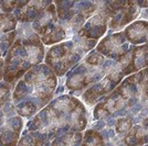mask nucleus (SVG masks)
<instances>
[{
	"instance_id": "7ed1b4c3",
	"label": "nucleus",
	"mask_w": 148,
	"mask_h": 146,
	"mask_svg": "<svg viewBox=\"0 0 148 146\" xmlns=\"http://www.w3.org/2000/svg\"><path fill=\"white\" fill-rule=\"evenodd\" d=\"M43 55V43L33 32L31 23H20L17 39L5 56L2 80L16 87L25 73L41 64Z\"/></svg>"
},
{
	"instance_id": "39448f33",
	"label": "nucleus",
	"mask_w": 148,
	"mask_h": 146,
	"mask_svg": "<svg viewBox=\"0 0 148 146\" xmlns=\"http://www.w3.org/2000/svg\"><path fill=\"white\" fill-rule=\"evenodd\" d=\"M114 63L115 62L105 61L99 53L93 51L85 57L82 64L74 67L68 74V88L72 90H82L90 84L99 82Z\"/></svg>"
},
{
	"instance_id": "6e6552de",
	"label": "nucleus",
	"mask_w": 148,
	"mask_h": 146,
	"mask_svg": "<svg viewBox=\"0 0 148 146\" xmlns=\"http://www.w3.org/2000/svg\"><path fill=\"white\" fill-rule=\"evenodd\" d=\"M18 21L12 13L0 12V57L5 58L17 39Z\"/></svg>"
},
{
	"instance_id": "1a4fd4ad",
	"label": "nucleus",
	"mask_w": 148,
	"mask_h": 146,
	"mask_svg": "<svg viewBox=\"0 0 148 146\" xmlns=\"http://www.w3.org/2000/svg\"><path fill=\"white\" fill-rule=\"evenodd\" d=\"M104 2H101L99 7L96 10V13L91 17V19L87 21L84 28H82L79 32L80 36L82 37H97L102 36L103 33L105 32L106 28V21L107 17L111 12V10H108L110 8H106Z\"/></svg>"
},
{
	"instance_id": "20e7f679",
	"label": "nucleus",
	"mask_w": 148,
	"mask_h": 146,
	"mask_svg": "<svg viewBox=\"0 0 148 146\" xmlns=\"http://www.w3.org/2000/svg\"><path fill=\"white\" fill-rule=\"evenodd\" d=\"M95 41L82 36H75L68 42L52 46L47 54L45 63L58 76H63L72 66L95 46Z\"/></svg>"
},
{
	"instance_id": "f8f14e48",
	"label": "nucleus",
	"mask_w": 148,
	"mask_h": 146,
	"mask_svg": "<svg viewBox=\"0 0 148 146\" xmlns=\"http://www.w3.org/2000/svg\"><path fill=\"white\" fill-rule=\"evenodd\" d=\"M14 86L8 84L6 81H0V111L3 109L6 105L12 102V90Z\"/></svg>"
},
{
	"instance_id": "9b49d317",
	"label": "nucleus",
	"mask_w": 148,
	"mask_h": 146,
	"mask_svg": "<svg viewBox=\"0 0 148 146\" xmlns=\"http://www.w3.org/2000/svg\"><path fill=\"white\" fill-rule=\"evenodd\" d=\"M82 139L81 132H70L54 139L50 146H80Z\"/></svg>"
},
{
	"instance_id": "0eeeda50",
	"label": "nucleus",
	"mask_w": 148,
	"mask_h": 146,
	"mask_svg": "<svg viewBox=\"0 0 148 146\" xmlns=\"http://www.w3.org/2000/svg\"><path fill=\"white\" fill-rule=\"evenodd\" d=\"M23 128V119L17 114L13 102L0 111V146H17Z\"/></svg>"
},
{
	"instance_id": "ddd939ff",
	"label": "nucleus",
	"mask_w": 148,
	"mask_h": 146,
	"mask_svg": "<svg viewBox=\"0 0 148 146\" xmlns=\"http://www.w3.org/2000/svg\"><path fill=\"white\" fill-rule=\"evenodd\" d=\"M51 143L50 142H47V141H43L41 139H39L37 136H34L33 134L31 133H25L22 134L21 139L19 140L18 145L17 146H50Z\"/></svg>"
},
{
	"instance_id": "2eb2a0df",
	"label": "nucleus",
	"mask_w": 148,
	"mask_h": 146,
	"mask_svg": "<svg viewBox=\"0 0 148 146\" xmlns=\"http://www.w3.org/2000/svg\"><path fill=\"white\" fill-rule=\"evenodd\" d=\"M20 1H0V12L13 13V11L18 8Z\"/></svg>"
},
{
	"instance_id": "dca6fc26",
	"label": "nucleus",
	"mask_w": 148,
	"mask_h": 146,
	"mask_svg": "<svg viewBox=\"0 0 148 146\" xmlns=\"http://www.w3.org/2000/svg\"><path fill=\"white\" fill-rule=\"evenodd\" d=\"M3 66H5V58L0 57V81L3 78Z\"/></svg>"
},
{
	"instance_id": "f03ea898",
	"label": "nucleus",
	"mask_w": 148,
	"mask_h": 146,
	"mask_svg": "<svg viewBox=\"0 0 148 146\" xmlns=\"http://www.w3.org/2000/svg\"><path fill=\"white\" fill-rule=\"evenodd\" d=\"M56 87V76L49 67L39 64L31 68L17 82L12 102L17 114L30 119L47 107Z\"/></svg>"
},
{
	"instance_id": "4468645a",
	"label": "nucleus",
	"mask_w": 148,
	"mask_h": 146,
	"mask_svg": "<svg viewBox=\"0 0 148 146\" xmlns=\"http://www.w3.org/2000/svg\"><path fill=\"white\" fill-rule=\"evenodd\" d=\"M81 146H104L103 139L97 132L88 130L84 134V141Z\"/></svg>"
},
{
	"instance_id": "f257e3e1",
	"label": "nucleus",
	"mask_w": 148,
	"mask_h": 146,
	"mask_svg": "<svg viewBox=\"0 0 148 146\" xmlns=\"http://www.w3.org/2000/svg\"><path fill=\"white\" fill-rule=\"evenodd\" d=\"M86 126V111L82 102L71 96L56 98L27 124V132L51 142L65 133L81 132Z\"/></svg>"
},
{
	"instance_id": "423d86ee",
	"label": "nucleus",
	"mask_w": 148,
	"mask_h": 146,
	"mask_svg": "<svg viewBox=\"0 0 148 146\" xmlns=\"http://www.w3.org/2000/svg\"><path fill=\"white\" fill-rule=\"evenodd\" d=\"M31 25L41 42L47 45L58 43L68 37L65 30L58 22V13L53 3H51Z\"/></svg>"
},
{
	"instance_id": "9d476101",
	"label": "nucleus",
	"mask_w": 148,
	"mask_h": 146,
	"mask_svg": "<svg viewBox=\"0 0 148 146\" xmlns=\"http://www.w3.org/2000/svg\"><path fill=\"white\" fill-rule=\"evenodd\" d=\"M51 3V1H20L12 14L18 23H32Z\"/></svg>"
}]
</instances>
